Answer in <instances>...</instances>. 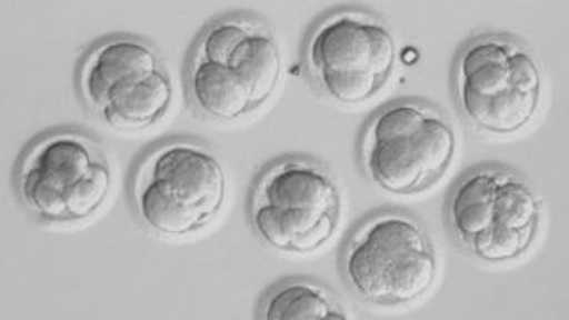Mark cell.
<instances>
[{
	"instance_id": "cell-1",
	"label": "cell",
	"mask_w": 569,
	"mask_h": 320,
	"mask_svg": "<svg viewBox=\"0 0 569 320\" xmlns=\"http://www.w3.org/2000/svg\"><path fill=\"white\" fill-rule=\"evenodd\" d=\"M227 174L200 142L176 139L142 158L131 182V201L150 230L187 236L208 226L224 206Z\"/></svg>"
},
{
	"instance_id": "cell-2",
	"label": "cell",
	"mask_w": 569,
	"mask_h": 320,
	"mask_svg": "<svg viewBox=\"0 0 569 320\" xmlns=\"http://www.w3.org/2000/svg\"><path fill=\"white\" fill-rule=\"evenodd\" d=\"M359 152L376 187L397 196H412L447 173L456 154V133L431 104L399 99L372 116Z\"/></svg>"
},
{
	"instance_id": "cell-3",
	"label": "cell",
	"mask_w": 569,
	"mask_h": 320,
	"mask_svg": "<svg viewBox=\"0 0 569 320\" xmlns=\"http://www.w3.org/2000/svg\"><path fill=\"white\" fill-rule=\"evenodd\" d=\"M18 190L27 211L42 222H80L96 214L109 196V160L90 134L59 129L27 150Z\"/></svg>"
},
{
	"instance_id": "cell-4",
	"label": "cell",
	"mask_w": 569,
	"mask_h": 320,
	"mask_svg": "<svg viewBox=\"0 0 569 320\" xmlns=\"http://www.w3.org/2000/svg\"><path fill=\"white\" fill-rule=\"evenodd\" d=\"M342 273L370 303L401 306L433 287L437 254L415 217L380 212L353 231L343 249Z\"/></svg>"
},
{
	"instance_id": "cell-5",
	"label": "cell",
	"mask_w": 569,
	"mask_h": 320,
	"mask_svg": "<svg viewBox=\"0 0 569 320\" xmlns=\"http://www.w3.org/2000/svg\"><path fill=\"white\" fill-rule=\"evenodd\" d=\"M249 217L252 230L273 249L313 252L337 230V182L318 161L283 158L260 174L252 188Z\"/></svg>"
},
{
	"instance_id": "cell-6",
	"label": "cell",
	"mask_w": 569,
	"mask_h": 320,
	"mask_svg": "<svg viewBox=\"0 0 569 320\" xmlns=\"http://www.w3.org/2000/svg\"><path fill=\"white\" fill-rule=\"evenodd\" d=\"M541 74L525 46L505 34L467 42L456 64V93L467 120L490 133L509 134L536 114Z\"/></svg>"
},
{
	"instance_id": "cell-7",
	"label": "cell",
	"mask_w": 569,
	"mask_h": 320,
	"mask_svg": "<svg viewBox=\"0 0 569 320\" xmlns=\"http://www.w3.org/2000/svg\"><path fill=\"white\" fill-rule=\"evenodd\" d=\"M86 107L117 129H142L162 120L171 80L154 48L137 37H110L91 48L80 67Z\"/></svg>"
},
{
	"instance_id": "cell-8",
	"label": "cell",
	"mask_w": 569,
	"mask_h": 320,
	"mask_svg": "<svg viewBox=\"0 0 569 320\" xmlns=\"http://www.w3.org/2000/svg\"><path fill=\"white\" fill-rule=\"evenodd\" d=\"M395 37L365 10H338L319 21L306 46V63L319 88L343 104L369 101L395 69Z\"/></svg>"
},
{
	"instance_id": "cell-9",
	"label": "cell",
	"mask_w": 569,
	"mask_h": 320,
	"mask_svg": "<svg viewBox=\"0 0 569 320\" xmlns=\"http://www.w3.org/2000/svg\"><path fill=\"white\" fill-rule=\"evenodd\" d=\"M192 58L220 64L246 83L252 110L273 96L281 74V59L272 32L264 23L243 16L211 23L198 40Z\"/></svg>"
},
{
	"instance_id": "cell-10",
	"label": "cell",
	"mask_w": 569,
	"mask_h": 320,
	"mask_svg": "<svg viewBox=\"0 0 569 320\" xmlns=\"http://www.w3.org/2000/svg\"><path fill=\"white\" fill-rule=\"evenodd\" d=\"M505 169L479 167L467 173L448 199V220L463 247L498 228L499 184Z\"/></svg>"
},
{
	"instance_id": "cell-11",
	"label": "cell",
	"mask_w": 569,
	"mask_h": 320,
	"mask_svg": "<svg viewBox=\"0 0 569 320\" xmlns=\"http://www.w3.org/2000/svg\"><path fill=\"white\" fill-rule=\"evenodd\" d=\"M188 90L196 107L217 120H236L251 112V93L246 83L206 59L192 58L188 69Z\"/></svg>"
},
{
	"instance_id": "cell-12",
	"label": "cell",
	"mask_w": 569,
	"mask_h": 320,
	"mask_svg": "<svg viewBox=\"0 0 569 320\" xmlns=\"http://www.w3.org/2000/svg\"><path fill=\"white\" fill-rule=\"evenodd\" d=\"M262 320H346L335 294L311 279H287L268 290L260 303Z\"/></svg>"
}]
</instances>
